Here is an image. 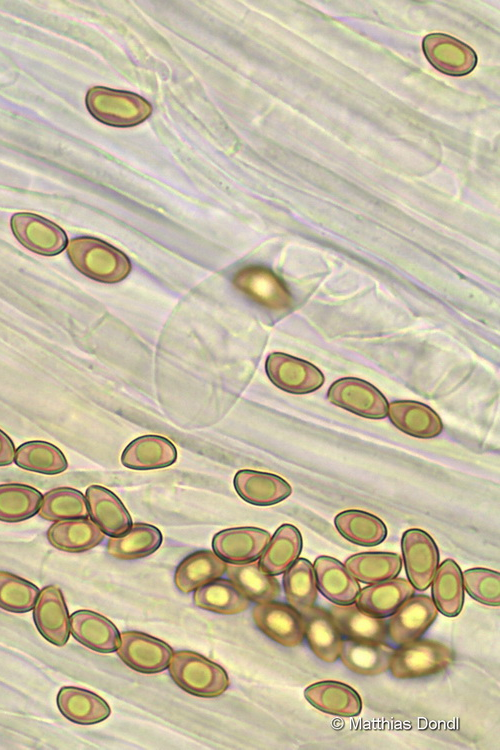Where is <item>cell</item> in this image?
<instances>
[{
	"label": "cell",
	"instance_id": "6da1fadb",
	"mask_svg": "<svg viewBox=\"0 0 500 750\" xmlns=\"http://www.w3.org/2000/svg\"><path fill=\"white\" fill-rule=\"evenodd\" d=\"M67 255L83 275L102 283H117L131 271L128 256L111 244L94 237H77L67 244Z\"/></svg>",
	"mask_w": 500,
	"mask_h": 750
},
{
	"label": "cell",
	"instance_id": "7a4b0ae2",
	"mask_svg": "<svg viewBox=\"0 0 500 750\" xmlns=\"http://www.w3.org/2000/svg\"><path fill=\"white\" fill-rule=\"evenodd\" d=\"M168 670L173 681L181 689L199 697L220 696L230 684L224 668L189 650L173 652Z\"/></svg>",
	"mask_w": 500,
	"mask_h": 750
},
{
	"label": "cell",
	"instance_id": "3957f363",
	"mask_svg": "<svg viewBox=\"0 0 500 750\" xmlns=\"http://www.w3.org/2000/svg\"><path fill=\"white\" fill-rule=\"evenodd\" d=\"M453 661L450 647L435 640L417 639L394 651L389 669L397 679H413L439 673Z\"/></svg>",
	"mask_w": 500,
	"mask_h": 750
},
{
	"label": "cell",
	"instance_id": "277c9868",
	"mask_svg": "<svg viewBox=\"0 0 500 750\" xmlns=\"http://www.w3.org/2000/svg\"><path fill=\"white\" fill-rule=\"evenodd\" d=\"M86 105L97 120L117 127L137 125L152 112L150 104L142 97L105 87L91 88L86 96Z\"/></svg>",
	"mask_w": 500,
	"mask_h": 750
},
{
	"label": "cell",
	"instance_id": "5b68a950",
	"mask_svg": "<svg viewBox=\"0 0 500 750\" xmlns=\"http://www.w3.org/2000/svg\"><path fill=\"white\" fill-rule=\"evenodd\" d=\"M328 400L358 416L379 420L387 417L388 401L371 383L345 377L336 380L327 392Z\"/></svg>",
	"mask_w": 500,
	"mask_h": 750
},
{
	"label": "cell",
	"instance_id": "8992f818",
	"mask_svg": "<svg viewBox=\"0 0 500 750\" xmlns=\"http://www.w3.org/2000/svg\"><path fill=\"white\" fill-rule=\"evenodd\" d=\"M265 371L276 387L291 394L314 392L325 381L323 373L315 365L282 352L268 355Z\"/></svg>",
	"mask_w": 500,
	"mask_h": 750
},
{
	"label": "cell",
	"instance_id": "52a82bcc",
	"mask_svg": "<svg viewBox=\"0 0 500 750\" xmlns=\"http://www.w3.org/2000/svg\"><path fill=\"white\" fill-rule=\"evenodd\" d=\"M401 549L409 582L416 590H427L439 566L434 539L422 529L411 528L402 535Z\"/></svg>",
	"mask_w": 500,
	"mask_h": 750
},
{
	"label": "cell",
	"instance_id": "ba28073f",
	"mask_svg": "<svg viewBox=\"0 0 500 750\" xmlns=\"http://www.w3.org/2000/svg\"><path fill=\"white\" fill-rule=\"evenodd\" d=\"M116 651L127 666L147 674L168 668L174 652L166 642L138 631L122 632Z\"/></svg>",
	"mask_w": 500,
	"mask_h": 750
},
{
	"label": "cell",
	"instance_id": "9c48e42d",
	"mask_svg": "<svg viewBox=\"0 0 500 750\" xmlns=\"http://www.w3.org/2000/svg\"><path fill=\"white\" fill-rule=\"evenodd\" d=\"M10 226L16 239L36 254L54 256L68 244L67 235L61 227L33 213L14 214Z\"/></svg>",
	"mask_w": 500,
	"mask_h": 750
},
{
	"label": "cell",
	"instance_id": "30bf717a",
	"mask_svg": "<svg viewBox=\"0 0 500 750\" xmlns=\"http://www.w3.org/2000/svg\"><path fill=\"white\" fill-rule=\"evenodd\" d=\"M252 617L265 635L285 647H296L304 639L303 617L290 605L274 601L257 603Z\"/></svg>",
	"mask_w": 500,
	"mask_h": 750
},
{
	"label": "cell",
	"instance_id": "8fae6325",
	"mask_svg": "<svg viewBox=\"0 0 500 750\" xmlns=\"http://www.w3.org/2000/svg\"><path fill=\"white\" fill-rule=\"evenodd\" d=\"M437 613L432 598L412 595L392 614L387 622V634L399 646L417 640L432 625Z\"/></svg>",
	"mask_w": 500,
	"mask_h": 750
},
{
	"label": "cell",
	"instance_id": "7c38bea8",
	"mask_svg": "<svg viewBox=\"0 0 500 750\" xmlns=\"http://www.w3.org/2000/svg\"><path fill=\"white\" fill-rule=\"evenodd\" d=\"M234 285L250 299L271 310H285L292 298L284 282L263 266H246L233 278Z\"/></svg>",
	"mask_w": 500,
	"mask_h": 750
},
{
	"label": "cell",
	"instance_id": "4fadbf2b",
	"mask_svg": "<svg viewBox=\"0 0 500 750\" xmlns=\"http://www.w3.org/2000/svg\"><path fill=\"white\" fill-rule=\"evenodd\" d=\"M422 47L427 60L447 75L469 74L477 64L476 53L470 46L446 34L426 35Z\"/></svg>",
	"mask_w": 500,
	"mask_h": 750
},
{
	"label": "cell",
	"instance_id": "5bb4252c",
	"mask_svg": "<svg viewBox=\"0 0 500 750\" xmlns=\"http://www.w3.org/2000/svg\"><path fill=\"white\" fill-rule=\"evenodd\" d=\"M33 619L39 633L50 643L64 646L70 635L68 609L61 589L56 585L44 587L33 608Z\"/></svg>",
	"mask_w": 500,
	"mask_h": 750
},
{
	"label": "cell",
	"instance_id": "9a60e30c",
	"mask_svg": "<svg viewBox=\"0 0 500 750\" xmlns=\"http://www.w3.org/2000/svg\"><path fill=\"white\" fill-rule=\"evenodd\" d=\"M270 538L267 531L256 527L229 528L214 535L212 548L225 562L243 564L257 560Z\"/></svg>",
	"mask_w": 500,
	"mask_h": 750
},
{
	"label": "cell",
	"instance_id": "2e32d148",
	"mask_svg": "<svg viewBox=\"0 0 500 750\" xmlns=\"http://www.w3.org/2000/svg\"><path fill=\"white\" fill-rule=\"evenodd\" d=\"M387 416L397 429L416 438H435L444 428L440 416L418 401L397 400L388 403Z\"/></svg>",
	"mask_w": 500,
	"mask_h": 750
},
{
	"label": "cell",
	"instance_id": "e0dca14e",
	"mask_svg": "<svg viewBox=\"0 0 500 750\" xmlns=\"http://www.w3.org/2000/svg\"><path fill=\"white\" fill-rule=\"evenodd\" d=\"M233 485L244 501L256 506L277 504L292 493L290 484L280 476L249 469L238 471Z\"/></svg>",
	"mask_w": 500,
	"mask_h": 750
},
{
	"label": "cell",
	"instance_id": "ac0fdd59",
	"mask_svg": "<svg viewBox=\"0 0 500 750\" xmlns=\"http://www.w3.org/2000/svg\"><path fill=\"white\" fill-rule=\"evenodd\" d=\"M86 501L91 520L105 535L118 537L132 526V519L115 493L100 485L86 489Z\"/></svg>",
	"mask_w": 500,
	"mask_h": 750
},
{
	"label": "cell",
	"instance_id": "d6986e66",
	"mask_svg": "<svg viewBox=\"0 0 500 750\" xmlns=\"http://www.w3.org/2000/svg\"><path fill=\"white\" fill-rule=\"evenodd\" d=\"M70 633L84 646L100 653H112L120 644L117 627L103 615L78 610L69 617Z\"/></svg>",
	"mask_w": 500,
	"mask_h": 750
},
{
	"label": "cell",
	"instance_id": "ffe728a7",
	"mask_svg": "<svg viewBox=\"0 0 500 750\" xmlns=\"http://www.w3.org/2000/svg\"><path fill=\"white\" fill-rule=\"evenodd\" d=\"M301 615L304 620V636L312 652L326 663L335 662L343 639L330 613L313 605Z\"/></svg>",
	"mask_w": 500,
	"mask_h": 750
},
{
	"label": "cell",
	"instance_id": "44dd1931",
	"mask_svg": "<svg viewBox=\"0 0 500 750\" xmlns=\"http://www.w3.org/2000/svg\"><path fill=\"white\" fill-rule=\"evenodd\" d=\"M306 700L318 710L342 717H355L361 713L362 700L351 686L338 681H320L304 690Z\"/></svg>",
	"mask_w": 500,
	"mask_h": 750
},
{
	"label": "cell",
	"instance_id": "7402d4cb",
	"mask_svg": "<svg viewBox=\"0 0 500 750\" xmlns=\"http://www.w3.org/2000/svg\"><path fill=\"white\" fill-rule=\"evenodd\" d=\"M313 569L317 588L327 599L338 605L354 603L360 586L339 560L319 556L314 561Z\"/></svg>",
	"mask_w": 500,
	"mask_h": 750
},
{
	"label": "cell",
	"instance_id": "603a6c76",
	"mask_svg": "<svg viewBox=\"0 0 500 750\" xmlns=\"http://www.w3.org/2000/svg\"><path fill=\"white\" fill-rule=\"evenodd\" d=\"M395 649L380 641L345 639L339 657L352 672L374 676L389 669Z\"/></svg>",
	"mask_w": 500,
	"mask_h": 750
},
{
	"label": "cell",
	"instance_id": "cb8c5ba5",
	"mask_svg": "<svg viewBox=\"0 0 500 750\" xmlns=\"http://www.w3.org/2000/svg\"><path fill=\"white\" fill-rule=\"evenodd\" d=\"M176 460V447L160 435H143L134 439L121 455V463L134 470L165 468L174 464Z\"/></svg>",
	"mask_w": 500,
	"mask_h": 750
},
{
	"label": "cell",
	"instance_id": "d4e9b609",
	"mask_svg": "<svg viewBox=\"0 0 500 750\" xmlns=\"http://www.w3.org/2000/svg\"><path fill=\"white\" fill-rule=\"evenodd\" d=\"M414 592L415 588L408 580L393 578L365 587L355 601L365 613L385 618L391 616Z\"/></svg>",
	"mask_w": 500,
	"mask_h": 750
},
{
	"label": "cell",
	"instance_id": "484cf974",
	"mask_svg": "<svg viewBox=\"0 0 500 750\" xmlns=\"http://www.w3.org/2000/svg\"><path fill=\"white\" fill-rule=\"evenodd\" d=\"M61 714L76 724L93 725L107 719L110 706L99 695L79 687L64 686L57 694Z\"/></svg>",
	"mask_w": 500,
	"mask_h": 750
},
{
	"label": "cell",
	"instance_id": "4316f807",
	"mask_svg": "<svg viewBox=\"0 0 500 750\" xmlns=\"http://www.w3.org/2000/svg\"><path fill=\"white\" fill-rule=\"evenodd\" d=\"M104 537L99 526L88 518L56 521L47 531L48 541L53 547L70 553L90 550Z\"/></svg>",
	"mask_w": 500,
	"mask_h": 750
},
{
	"label": "cell",
	"instance_id": "83f0119b",
	"mask_svg": "<svg viewBox=\"0 0 500 750\" xmlns=\"http://www.w3.org/2000/svg\"><path fill=\"white\" fill-rule=\"evenodd\" d=\"M226 569L227 563L213 551L200 550L180 562L175 570L174 582L181 592L190 593L221 577Z\"/></svg>",
	"mask_w": 500,
	"mask_h": 750
},
{
	"label": "cell",
	"instance_id": "f1b7e54d",
	"mask_svg": "<svg viewBox=\"0 0 500 750\" xmlns=\"http://www.w3.org/2000/svg\"><path fill=\"white\" fill-rule=\"evenodd\" d=\"M341 635L347 639L384 642L388 636L387 622L371 616L356 604H335L329 611Z\"/></svg>",
	"mask_w": 500,
	"mask_h": 750
},
{
	"label": "cell",
	"instance_id": "f546056e",
	"mask_svg": "<svg viewBox=\"0 0 500 750\" xmlns=\"http://www.w3.org/2000/svg\"><path fill=\"white\" fill-rule=\"evenodd\" d=\"M301 550L300 531L291 524H283L270 538L258 561L259 566L269 575H280L298 559Z\"/></svg>",
	"mask_w": 500,
	"mask_h": 750
},
{
	"label": "cell",
	"instance_id": "4dcf8cb0",
	"mask_svg": "<svg viewBox=\"0 0 500 750\" xmlns=\"http://www.w3.org/2000/svg\"><path fill=\"white\" fill-rule=\"evenodd\" d=\"M227 575L230 581L248 599L256 603L270 602L280 595L278 580L264 572L259 562L227 564Z\"/></svg>",
	"mask_w": 500,
	"mask_h": 750
},
{
	"label": "cell",
	"instance_id": "1f68e13d",
	"mask_svg": "<svg viewBox=\"0 0 500 750\" xmlns=\"http://www.w3.org/2000/svg\"><path fill=\"white\" fill-rule=\"evenodd\" d=\"M432 600L437 610L446 617L460 614L464 604L462 571L453 559L438 566L432 580Z\"/></svg>",
	"mask_w": 500,
	"mask_h": 750
},
{
	"label": "cell",
	"instance_id": "d6a6232c",
	"mask_svg": "<svg viewBox=\"0 0 500 750\" xmlns=\"http://www.w3.org/2000/svg\"><path fill=\"white\" fill-rule=\"evenodd\" d=\"M334 524L345 539L360 546H376L387 537L385 523L379 517L362 510L342 511L335 516Z\"/></svg>",
	"mask_w": 500,
	"mask_h": 750
},
{
	"label": "cell",
	"instance_id": "836d02e7",
	"mask_svg": "<svg viewBox=\"0 0 500 750\" xmlns=\"http://www.w3.org/2000/svg\"><path fill=\"white\" fill-rule=\"evenodd\" d=\"M162 543L160 530L147 523H135L121 536L110 537L107 552L120 560L139 559L154 553Z\"/></svg>",
	"mask_w": 500,
	"mask_h": 750
},
{
	"label": "cell",
	"instance_id": "e575fe53",
	"mask_svg": "<svg viewBox=\"0 0 500 750\" xmlns=\"http://www.w3.org/2000/svg\"><path fill=\"white\" fill-rule=\"evenodd\" d=\"M344 566L356 580L373 584L395 578L402 559L392 552H362L348 557Z\"/></svg>",
	"mask_w": 500,
	"mask_h": 750
},
{
	"label": "cell",
	"instance_id": "d590c367",
	"mask_svg": "<svg viewBox=\"0 0 500 750\" xmlns=\"http://www.w3.org/2000/svg\"><path fill=\"white\" fill-rule=\"evenodd\" d=\"M193 600L201 609L224 615L241 613L250 604L232 581L219 578L197 588Z\"/></svg>",
	"mask_w": 500,
	"mask_h": 750
},
{
	"label": "cell",
	"instance_id": "8d00e7d4",
	"mask_svg": "<svg viewBox=\"0 0 500 750\" xmlns=\"http://www.w3.org/2000/svg\"><path fill=\"white\" fill-rule=\"evenodd\" d=\"M14 462L24 470L44 475L60 474L68 467L63 452L54 444L41 440L21 444L15 451Z\"/></svg>",
	"mask_w": 500,
	"mask_h": 750
},
{
	"label": "cell",
	"instance_id": "74e56055",
	"mask_svg": "<svg viewBox=\"0 0 500 750\" xmlns=\"http://www.w3.org/2000/svg\"><path fill=\"white\" fill-rule=\"evenodd\" d=\"M283 587L289 605L300 614L312 607L317 599V585L311 562L297 559L284 572Z\"/></svg>",
	"mask_w": 500,
	"mask_h": 750
},
{
	"label": "cell",
	"instance_id": "f35d334b",
	"mask_svg": "<svg viewBox=\"0 0 500 750\" xmlns=\"http://www.w3.org/2000/svg\"><path fill=\"white\" fill-rule=\"evenodd\" d=\"M42 496L39 490L26 484H0V521L16 523L35 516Z\"/></svg>",
	"mask_w": 500,
	"mask_h": 750
},
{
	"label": "cell",
	"instance_id": "ab89813d",
	"mask_svg": "<svg viewBox=\"0 0 500 750\" xmlns=\"http://www.w3.org/2000/svg\"><path fill=\"white\" fill-rule=\"evenodd\" d=\"M38 514L45 520L56 522L88 518L89 511L82 492L71 487H58L42 496Z\"/></svg>",
	"mask_w": 500,
	"mask_h": 750
},
{
	"label": "cell",
	"instance_id": "60d3db41",
	"mask_svg": "<svg viewBox=\"0 0 500 750\" xmlns=\"http://www.w3.org/2000/svg\"><path fill=\"white\" fill-rule=\"evenodd\" d=\"M39 588L33 583L7 571H0V608L13 613L31 611Z\"/></svg>",
	"mask_w": 500,
	"mask_h": 750
},
{
	"label": "cell",
	"instance_id": "b9f144b4",
	"mask_svg": "<svg viewBox=\"0 0 500 750\" xmlns=\"http://www.w3.org/2000/svg\"><path fill=\"white\" fill-rule=\"evenodd\" d=\"M463 586L476 601L498 607L500 605V574L487 568H471L462 573Z\"/></svg>",
	"mask_w": 500,
	"mask_h": 750
},
{
	"label": "cell",
	"instance_id": "7bdbcfd3",
	"mask_svg": "<svg viewBox=\"0 0 500 750\" xmlns=\"http://www.w3.org/2000/svg\"><path fill=\"white\" fill-rule=\"evenodd\" d=\"M15 446L11 438L0 429V467L14 462Z\"/></svg>",
	"mask_w": 500,
	"mask_h": 750
}]
</instances>
